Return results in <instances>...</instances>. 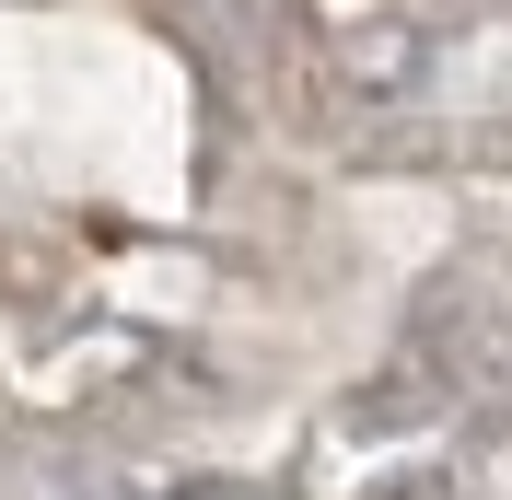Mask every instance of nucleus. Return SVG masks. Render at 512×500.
Masks as SVG:
<instances>
[{"instance_id":"nucleus-1","label":"nucleus","mask_w":512,"mask_h":500,"mask_svg":"<svg viewBox=\"0 0 512 500\" xmlns=\"http://www.w3.org/2000/svg\"><path fill=\"white\" fill-rule=\"evenodd\" d=\"M175 500H268V489H245V477H210V489H175Z\"/></svg>"}]
</instances>
